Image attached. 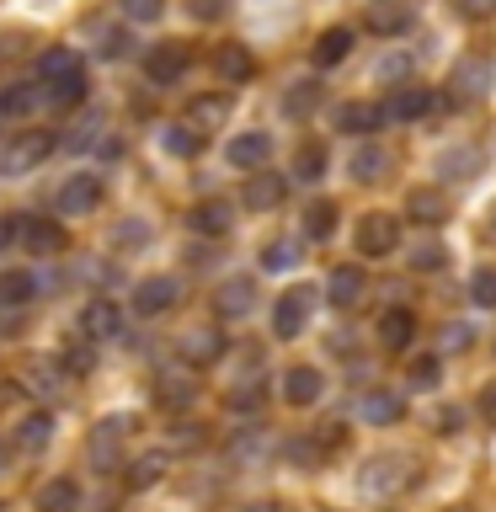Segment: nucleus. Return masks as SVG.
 <instances>
[{
  "label": "nucleus",
  "instance_id": "obj_1",
  "mask_svg": "<svg viewBox=\"0 0 496 512\" xmlns=\"http://www.w3.org/2000/svg\"><path fill=\"white\" fill-rule=\"evenodd\" d=\"M48 150H54V134H48V128H27V134H16L6 150H0V171H6V176H22V171L38 166Z\"/></svg>",
  "mask_w": 496,
  "mask_h": 512
},
{
  "label": "nucleus",
  "instance_id": "obj_2",
  "mask_svg": "<svg viewBox=\"0 0 496 512\" xmlns=\"http://www.w3.org/2000/svg\"><path fill=\"white\" fill-rule=\"evenodd\" d=\"M16 240H22L27 256H59L64 246H70L64 224H54V219H22L16 224Z\"/></svg>",
  "mask_w": 496,
  "mask_h": 512
},
{
  "label": "nucleus",
  "instance_id": "obj_3",
  "mask_svg": "<svg viewBox=\"0 0 496 512\" xmlns=\"http://www.w3.org/2000/svg\"><path fill=\"white\" fill-rule=\"evenodd\" d=\"M102 176H91V171H75L70 182L59 187V214H96L102 208Z\"/></svg>",
  "mask_w": 496,
  "mask_h": 512
},
{
  "label": "nucleus",
  "instance_id": "obj_4",
  "mask_svg": "<svg viewBox=\"0 0 496 512\" xmlns=\"http://www.w3.org/2000/svg\"><path fill=\"white\" fill-rule=\"evenodd\" d=\"M310 304H315V288H288V294L278 299V310H272V331L283 336H299L304 320H310Z\"/></svg>",
  "mask_w": 496,
  "mask_h": 512
},
{
  "label": "nucleus",
  "instance_id": "obj_5",
  "mask_svg": "<svg viewBox=\"0 0 496 512\" xmlns=\"http://www.w3.org/2000/svg\"><path fill=\"white\" fill-rule=\"evenodd\" d=\"M400 246V219L395 214H368L358 224V251L363 256H390Z\"/></svg>",
  "mask_w": 496,
  "mask_h": 512
},
{
  "label": "nucleus",
  "instance_id": "obj_6",
  "mask_svg": "<svg viewBox=\"0 0 496 512\" xmlns=\"http://www.w3.org/2000/svg\"><path fill=\"white\" fill-rule=\"evenodd\" d=\"M187 64H192L187 43H155V48H150V59H144V75H150L155 86H171V80H182V75H187Z\"/></svg>",
  "mask_w": 496,
  "mask_h": 512
},
{
  "label": "nucleus",
  "instance_id": "obj_7",
  "mask_svg": "<svg viewBox=\"0 0 496 512\" xmlns=\"http://www.w3.org/2000/svg\"><path fill=\"white\" fill-rule=\"evenodd\" d=\"M176 299H182V283L176 278H144L139 288H134V310L139 315H166V310H176Z\"/></svg>",
  "mask_w": 496,
  "mask_h": 512
},
{
  "label": "nucleus",
  "instance_id": "obj_8",
  "mask_svg": "<svg viewBox=\"0 0 496 512\" xmlns=\"http://www.w3.org/2000/svg\"><path fill=\"white\" fill-rule=\"evenodd\" d=\"M454 86H459V91H448V102H454V107L475 102V96H486L491 64H486V59H459V64H454Z\"/></svg>",
  "mask_w": 496,
  "mask_h": 512
},
{
  "label": "nucleus",
  "instance_id": "obj_9",
  "mask_svg": "<svg viewBox=\"0 0 496 512\" xmlns=\"http://www.w3.org/2000/svg\"><path fill=\"white\" fill-rule=\"evenodd\" d=\"M80 331H86L91 342H112V336L123 331V310L112 299H91L86 310H80Z\"/></svg>",
  "mask_w": 496,
  "mask_h": 512
},
{
  "label": "nucleus",
  "instance_id": "obj_10",
  "mask_svg": "<svg viewBox=\"0 0 496 512\" xmlns=\"http://www.w3.org/2000/svg\"><path fill=\"white\" fill-rule=\"evenodd\" d=\"M75 75H86V64H80L75 48H43L38 54V80L43 86H64V80H75Z\"/></svg>",
  "mask_w": 496,
  "mask_h": 512
},
{
  "label": "nucleus",
  "instance_id": "obj_11",
  "mask_svg": "<svg viewBox=\"0 0 496 512\" xmlns=\"http://www.w3.org/2000/svg\"><path fill=\"white\" fill-rule=\"evenodd\" d=\"M240 203L256 208V214H262V208H278L283 203V171H251L246 187H240Z\"/></svg>",
  "mask_w": 496,
  "mask_h": 512
},
{
  "label": "nucleus",
  "instance_id": "obj_12",
  "mask_svg": "<svg viewBox=\"0 0 496 512\" xmlns=\"http://www.w3.org/2000/svg\"><path fill=\"white\" fill-rule=\"evenodd\" d=\"M123 432H128L123 416H107V422L91 427V464L96 470H112V459H118V448H123Z\"/></svg>",
  "mask_w": 496,
  "mask_h": 512
},
{
  "label": "nucleus",
  "instance_id": "obj_13",
  "mask_svg": "<svg viewBox=\"0 0 496 512\" xmlns=\"http://www.w3.org/2000/svg\"><path fill=\"white\" fill-rule=\"evenodd\" d=\"M267 160H272V134H262V128H251V134L230 139V166H240V171H262Z\"/></svg>",
  "mask_w": 496,
  "mask_h": 512
},
{
  "label": "nucleus",
  "instance_id": "obj_14",
  "mask_svg": "<svg viewBox=\"0 0 496 512\" xmlns=\"http://www.w3.org/2000/svg\"><path fill=\"white\" fill-rule=\"evenodd\" d=\"M400 486H406V459H395V454H384V459H374L363 470V491L368 496H390Z\"/></svg>",
  "mask_w": 496,
  "mask_h": 512
},
{
  "label": "nucleus",
  "instance_id": "obj_15",
  "mask_svg": "<svg viewBox=\"0 0 496 512\" xmlns=\"http://www.w3.org/2000/svg\"><path fill=\"white\" fill-rule=\"evenodd\" d=\"M187 224H192L198 235H214V240H219V235H230V224H235V208L224 203V198H203V203L187 214Z\"/></svg>",
  "mask_w": 496,
  "mask_h": 512
},
{
  "label": "nucleus",
  "instance_id": "obj_16",
  "mask_svg": "<svg viewBox=\"0 0 496 512\" xmlns=\"http://www.w3.org/2000/svg\"><path fill=\"white\" fill-rule=\"evenodd\" d=\"M320 384H326V379H320V368L299 363V368H288V374H283V400H288V406H315Z\"/></svg>",
  "mask_w": 496,
  "mask_h": 512
},
{
  "label": "nucleus",
  "instance_id": "obj_17",
  "mask_svg": "<svg viewBox=\"0 0 496 512\" xmlns=\"http://www.w3.org/2000/svg\"><path fill=\"white\" fill-rule=\"evenodd\" d=\"M358 411H363L368 427H390V422H400V416H406V400H400L395 390H368V395L358 400Z\"/></svg>",
  "mask_w": 496,
  "mask_h": 512
},
{
  "label": "nucleus",
  "instance_id": "obj_18",
  "mask_svg": "<svg viewBox=\"0 0 496 512\" xmlns=\"http://www.w3.org/2000/svg\"><path fill=\"white\" fill-rule=\"evenodd\" d=\"M432 96L427 86H400L395 96H390V107H384V118H395V123H411V118H422V112H432Z\"/></svg>",
  "mask_w": 496,
  "mask_h": 512
},
{
  "label": "nucleus",
  "instance_id": "obj_19",
  "mask_svg": "<svg viewBox=\"0 0 496 512\" xmlns=\"http://www.w3.org/2000/svg\"><path fill=\"white\" fill-rule=\"evenodd\" d=\"M150 395H155V406H166V411H187L192 400H198V384L187 374H160Z\"/></svg>",
  "mask_w": 496,
  "mask_h": 512
},
{
  "label": "nucleus",
  "instance_id": "obj_20",
  "mask_svg": "<svg viewBox=\"0 0 496 512\" xmlns=\"http://www.w3.org/2000/svg\"><path fill=\"white\" fill-rule=\"evenodd\" d=\"M406 214L416 224H443L448 219V198H443L438 187H411L406 192Z\"/></svg>",
  "mask_w": 496,
  "mask_h": 512
},
{
  "label": "nucleus",
  "instance_id": "obj_21",
  "mask_svg": "<svg viewBox=\"0 0 496 512\" xmlns=\"http://www.w3.org/2000/svg\"><path fill=\"white\" fill-rule=\"evenodd\" d=\"M347 54H352V27H331V32H320L315 48H310L315 70H331V64H342Z\"/></svg>",
  "mask_w": 496,
  "mask_h": 512
},
{
  "label": "nucleus",
  "instance_id": "obj_22",
  "mask_svg": "<svg viewBox=\"0 0 496 512\" xmlns=\"http://www.w3.org/2000/svg\"><path fill=\"white\" fill-rule=\"evenodd\" d=\"M224 118H230V96H192L187 107V128H198V134H208V128H219Z\"/></svg>",
  "mask_w": 496,
  "mask_h": 512
},
{
  "label": "nucleus",
  "instance_id": "obj_23",
  "mask_svg": "<svg viewBox=\"0 0 496 512\" xmlns=\"http://www.w3.org/2000/svg\"><path fill=\"white\" fill-rule=\"evenodd\" d=\"M214 70H219V80H224V86H240V80H251L256 59H251L240 43H224L219 54H214Z\"/></svg>",
  "mask_w": 496,
  "mask_h": 512
},
{
  "label": "nucleus",
  "instance_id": "obj_24",
  "mask_svg": "<svg viewBox=\"0 0 496 512\" xmlns=\"http://www.w3.org/2000/svg\"><path fill=\"white\" fill-rule=\"evenodd\" d=\"M411 27V6H390V0H368V32H379V38H395V32Z\"/></svg>",
  "mask_w": 496,
  "mask_h": 512
},
{
  "label": "nucleus",
  "instance_id": "obj_25",
  "mask_svg": "<svg viewBox=\"0 0 496 512\" xmlns=\"http://www.w3.org/2000/svg\"><path fill=\"white\" fill-rule=\"evenodd\" d=\"M326 299L336 304V310H352V304L363 299V272L358 267H336L331 283H326Z\"/></svg>",
  "mask_w": 496,
  "mask_h": 512
},
{
  "label": "nucleus",
  "instance_id": "obj_26",
  "mask_svg": "<svg viewBox=\"0 0 496 512\" xmlns=\"http://www.w3.org/2000/svg\"><path fill=\"white\" fill-rule=\"evenodd\" d=\"M384 123V107H368V102H342L336 107V128H347V134H374Z\"/></svg>",
  "mask_w": 496,
  "mask_h": 512
},
{
  "label": "nucleus",
  "instance_id": "obj_27",
  "mask_svg": "<svg viewBox=\"0 0 496 512\" xmlns=\"http://www.w3.org/2000/svg\"><path fill=\"white\" fill-rule=\"evenodd\" d=\"M411 331H416L411 310H384V315H379V342L390 347V352H406V347H411Z\"/></svg>",
  "mask_w": 496,
  "mask_h": 512
},
{
  "label": "nucleus",
  "instance_id": "obj_28",
  "mask_svg": "<svg viewBox=\"0 0 496 512\" xmlns=\"http://www.w3.org/2000/svg\"><path fill=\"white\" fill-rule=\"evenodd\" d=\"M219 315L224 320H235V315H251V304H256V288H251V278H230L219 288Z\"/></svg>",
  "mask_w": 496,
  "mask_h": 512
},
{
  "label": "nucleus",
  "instance_id": "obj_29",
  "mask_svg": "<svg viewBox=\"0 0 496 512\" xmlns=\"http://www.w3.org/2000/svg\"><path fill=\"white\" fill-rule=\"evenodd\" d=\"M320 96H326L320 80H299V86H288L283 91V118H310V112L320 107Z\"/></svg>",
  "mask_w": 496,
  "mask_h": 512
},
{
  "label": "nucleus",
  "instance_id": "obj_30",
  "mask_svg": "<svg viewBox=\"0 0 496 512\" xmlns=\"http://www.w3.org/2000/svg\"><path fill=\"white\" fill-rule=\"evenodd\" d=\"M80 507V486L70 475L64 480H48V486L38 491V512H75Z\"/></svg>",
  "mask_w": 496,
  "mask_h": 512
},
{
  "label": "nucleus",
  "instance_id": "obj_31",
  "mask_svg": "<svg viewBox=\"0 0 496 512\" xmlns=\"http://www.w3.org/2000/svg\"><path fill=\"white\" fill-rule=\"evenodd\" d=\"M48 438H54V416H48V411H32V416H22V427H16V443H22L27 454H38V448H48Z\"/></svg>",
  "mask_w": 496,
  "mask_h": 512
},
{
  "label": "nucleus",
  "instance_id": "obj_32",
  "mask_svg": "<svg viewBox=\"0 0 496 512\" xmlns=\"http://www.w3.org/2000/svg\"><path fill=\"white\" fill-rule=\"evenodd\" d=\"M32 294H38V283H32V272H27V267L0 272V304H6V310H16V304H27Z\"/></svg>",
  "mask_w": 496,
  "mask_h": 512
},
{
  "label": "nucleus",
  "instance_id": "obj_33",
  "mask_svg": "<svg viewBox=\"0 0 496 512\" xmlns=\"http://www.w3.org/2000/svg\"><path fill=\"white\" fill-rule=\"evenodd\" d=\"M182 352H187L192 363H214L219 352H224V336L219 331H187L182 336Z\"/></svg>",
  "mask_w": 496,
  "mask_h": 512
},
{
  "label": "nucleus",
  "instance_id": "obj_34",
  "mask_svg": "<svg viewBox=\"0 0 496 512\" xmlns=\"http://www.w3.org/2000/svg\"><path fill=\"white\" fill-rule=\"evenodd\" d=\"M320 176H326V144H299L294 182H320Z\"/></svg>",
  "mask_w": 496,
  "mask_h": 512
},
{
  "label": "nucleus",
  "instance_id": "obj_35",
  "mask_svg": "<svg viewBox=\"0 0 496 512\" xmlns=\"http://www.w3.org/2000/svg\"><path fill=\"white\" fill-rule=\"evenodd\" d=\"M160 475H166V454H139L134 464H128V486H134V491L155 486Z\"/></svg>",
  "mask_w": 496,
  "mask_h": 512
},
{
  "label": "nucleus",
  "instance_id": "obj_36",
  "mask_svg": "<svg viewBox=\"0 0 496 512\" xmlns=\"http://www.w3.org/2000/svg\"><path fill=\"white\" fill-rule=\"evenodd\" d=\"M304 235H310V240H331L336 235V203H310V214H304Z\"/></svg>",
  "mask_w": 496,
  "mask_h": 512
},
{
  "label": "nucleus",
  "instance_id": "obj_37",
  "mask_svg": "<svg viewBox=\"0 0 496 512\" xmlns=\"http://www.w3.org/2000/svg\"><path fill=\"white\" fill-rule=\"evenodd\" d=\"M384 166H390V155H384L379 144H363V150L352 155V176H358V182H374V176H384Z\"/></svg>",
  "mask_w": 496,
  "mask_h": 512
},
{
  "label": "nucleus",
  "instance_id": "obj_38",
  "mask_svg": "<svg viewBox=\"0 0 496 512\" xmlns=\"http://www.w3.org/2000/svg\"><path fill=\"white\" fill-rule=\"evenodd\" d=\"M59 368H64L70 379H86L91 368H96V352H91L86 342H75V347H64V352H59Z\"/></svg>",
  "mask_w": 496,
  "mask_h": 512
},
{
  "label": "nucleus",
  "instance_id": "obj_39",
  "mask_svg": "<svg viewBox=\"0 0 496 512\" xmlns=\"http://www.w3.org/2000/svg\"><path fill=\"white\" fill-rule=\"evenodd\" d=\"M160 144H166L171 155H198V150H203V134H198V128H182V123H176V128H166V134H160Z\"/></svg>",
  "mask_w": 496,
  "mask_h": 512
},
{
  "label": "nucleus",
  "instance_id": "obj_40",
  "mask_svg": "<svg viewBox=\"0 0 496 512\" xmlns=\"http://www.w3.org/2000/svg\"><path fill=\"white\" fill-rule=\"evenodd\" d=\"M294 262H299L294 240H267V246H262V267L267 272H283V267H294Z\"/></svg>",
  "mask_w": 496,
  "mask_h": 512
},
{
  "label": "nucleus",
  "instance_id": "obj_41",
  "mask_svg": "<svg viewBox=\"0 0 496 512\" xmlns=\"http://www.w3.org/2000/svg\"><path fill=\"white\" fill-rule=\"evenodd\" d=\"M262 400H267V390H262V384H240V390H230V395H224V411H262Z\"/></svg>",
  "mask_w": 496,
  "mask_h": 512
},
{
  "label": "nucleus",
  "instance_id": "obj_42",
  "mask_svg": "<svg viewBox=\"0 0 496 512\" xmlns=\"http://www.w3.org/2000/svg\"><path fill=\"white\" fill-rule=\"evenodd\" d=\"M438 374H443V363L432 358V352H416V358H411V384H416V390H432Z\"/></svg>",
  "mask_w": 496,
  "mask_h": 512
},
{
  "label": "nucleus",
  "instance_id": "obj_43",
  "mask_svg": "<svg viewBox=\"0 0 496 512\" xmlns=\"http://www.w3.org/2000/svg\"><path fill=\"white\" fill-rule=\"evenodd\" d=\"M443 256H448V251L438 246V240H416V246H411V267H416V272H438Z\"/></svg>",
  "mask_w": 496,
  "mask_h": 512
},
{
  "label": "nucleus",
  "instance_id": "obj_44",
  "mask_svg": "<svg viewBox=\"0 0 496 512\" xmlns=\"http://www.w3.org/2000/svg\"><path fill=\"white\" fill-rule=\"evenodd\" d=\"M475 166H480V150H470V144H464V150H454V155H443V171L459 176V182H470Z\"/></svg>",
  "mask_w": 496,
  "mask_h": 512
},
{
  "label": "nucleus",
  "instance_id": "obj_45",
  "mask_svg": "<svg viewBox=\"0 0 496 512\" xmlns=\"http://www.w3.org/2000/svg\"><path fill=\"white\" fill-rule=\"evenodd\" d=\"M470 299L475 304H496V267H475V278H470Z\"/></svg>",
  "mask_w": 496,
  "mask_h": 512
},
{
  "label": "nucleus",
  "instance_id": "obj_46",
  "mask_svg": "<svg viewBox=\"0 0 496 512\" xmlns=\"http://www.w3.org/2000/svg\"><path fill=\"white\" fill-rule=\"evenodd\" d=\"M48 102H59V107H75V102H86V75L64 80V86H48Z\"/></svg>",
  "mask_w": 496,
  "mask_h": 512
},
{
  "label": "nucleus",
  "instance_id": "obj_47",
  "mask_svg": "<svg viewBox=\"0 0 496 512\" xmlns=\"http://www.w3.org/2000/svg\"><path fill=\"white\" fill-rule=\"evenodd\" d=\"M118 6H123L128 22H155L160 16V0H118Z\"/></svg>",
  "mask_w": 496,
  "mask_h": 512
},
{
  "label": "nucleus",
  "instance_id": "obj_48",
  "mask_svg": "<svg viewBox=\"0 0 496 512\" xmlns=\"http://www.w3.org/2000/svg\"><path fill=\"white\" fill-rule=\"evenodd\" d=\"M379 80H411V54H390V59H379Z\"/></svg>",
  "mask_w": 496,
  "mask_h": 512
},
{
  "label": "nucleus",
  "instance_id": "obj_49",
  "mask_svg": "<svg viewBox=\"0 0 496 512\" xmlns=\"http://www.w3.org/2000/svg\"><path fill=\"white\" fill-rule=\"evenodd\" d=\"M454 11L464 16V22H486V16L496 11V0H454Z\"/></svg>",
  "mask_w": 496,
  "mask_h": 512
},
{
  "label": "nucleus",
  "instance_id": "obj_50",
  "mask_svg": "<svg viewBox=\"0 0 496 512\" xmlns=\"http://www.w3.org/2000/svg\"><path fill=\"white\" fill-rule=\"evenodd\" d=\"M112 240H118V246H139V240H144V224H139V219L118 224V230H112Z\"/></svg>",
  "mask_w": 496,
  "mask_h": 512
},
{
  "label": "nucleus",
  "instance_id": "obj_51",
  "mask_svg": "<svg viewBox=\"0 0 496 512\" xmlns=\"http://www.w3.org/2000/svg\"><path fill=\"white\" fill-rule=\"evenodd\" d=\"M128 43H134L128 32H107V38H102V54H107V59H123V54H128Z\"/></svg>",
  "mask_w": 496,
  "mask_h": 512
},
{
  "label": "nucleus",
  "instance_id": "obj_52",
  "mask_svg": "<svg viewBox=\"0 0 496 512\" xmlns=\"http://www.w3.org/2000/svg\"><path fill=\"white\" fill-rule=\"evenodd\" d=\"M192 16H198V22H219V16H224V0H192Z\"/></svg>",
  "mask_w": 496,
  "mask_h": 512
},
{
  "label": "nucleus",
  "instance_id": "obj_53",
  "mask_svg": "<svg viewBox=\"0 0 496 512\" xmlns=\"http://www.w3.org/2000/svg\"><path fill=\"white\" fill-rule=\"evenodd\" d=\"M96 128H102V118H86V123H80V128H75V139H70V150H86V144L96 139Z\"/></svg>",
  "mask_w": 496,
  "mask_h": 512
},
{
  "label": "nucleus",
  "instance_id": "obj_54",
  "mask_svg": "<svg viewBox=\"0 0 496 512\" xmlns=\"http://www.w3.org/2000/svg\"><path fill=\"white\" fill-rule=\"evenodd\" d=\"M459 427H464V411L459 406H443L438 411V432H459Z\"/></svg>",
  "mask_w": 496,
  "mask_h": 512
},
{
  "label": "nucleus",
  "instance_id": "obj_55",
  "mask_svg": "<svg viewBox=\"0 0 496 512\" xmlns=\"http://www.w3.org/2000/svg\"><path fill=\"white\" fill-rule=\"evenodd\" d=\"M443 347H470V326H443Z\"/></svg>",
  "mask_w": 496,
  "mask_h": 512
},
{
  "label": "nucleus",
  "instance_id": "obj_56",
  "mask_svg": "<svg viewBox=\"0 0 496 512\" xmlns=\"http://www.w3.org/2000/svg\"><path fill=\"white\" fill-rule=\"evenodd\" d=\"M171 443H176V448H192V443H203V432H192V427L182 422V427L171 432Z\"/></svg>",
  "mask_w": 496,
  "mask_h": 512
},
{
  "label": "nucleus",
  "instance_id": "obj_57",
  "mask_svg": "<svg viewBox=\"0 0 496 512\" xmlns=\"http://www.w3.org/2000/svg\"><path fill=\"white\" fill-rule=\"evenodd\" d=\"M480 416L496 427V384H486V395H480Z\"/></svg>",
  "mask_w": 496,
  "mask_h": 512
},
{
  "label": "nucleus",
  "instance_id": "obj_58",
  "mask_svg": "<svg viewBox=\"0 0 496 512\" xmlns=\"http://www.w3.org/2000/svg\"><path fill=\"white\" fill-rule=\"evenodd\" d=\"M6 470H11V443L0 438V475H6Z\"/></svg>",
  "mask_w": 496,
  "mask_h": 512
},
{
  "label": "nucleus",
  "instance_id": "obj_59",
  "mask_svg": "<svg viewBox=\"0 0 496 512\" xmlns=\"http://www.w3.org/2000/svg\"><path fill=\"white\" fill-rule=\"evenodd\" d=\"M11 240H16V224H6V219H0V246H11Z\"/></svg>",
  "mask_w": 496,
  "mask_h": 512
},
{
  "label": "nucleus",
  "instance_id": "obj_60",
  "mask_svg": "<svg viewBox=\"0 0 496 512\" xmlns=\"http://www.w3.org/2000/svg\"><path fill=\"white\" fill-rule=\"evenodd\" d=\"M251 512H272V507H251Z\"/></svg>",
  "mask_w": 496,
  "mask_h": 512
},
{
  "label": "nucleus",
  "instance_id": "obj_61",
  "mask_svg": "<svg viewBox=\"0 0 496 512\" xmlns=\"http://www.w3.org/2000/svg\"><path fill=\"white\" fill-rule=\"evenodd\" d=\"M491 235H496V219H491Z\"/></svg>",
  "mask_w": 496,
  "mask_h": 512
},
{
  "label": "nucleus",
  "instance_id": "obj_62",
  "mask_svg": "<svg viewBox=\"0 0 496 512\" xmlns=\"http://www.w3.org/2000/svg\"><path fill=\"white\" fill-rule=\"evenodd\" d=\"M0 512H6V507H0Z\"/></svg>",
  "mask_w": 496,
  "mask_h": 512
}]
</instances>
